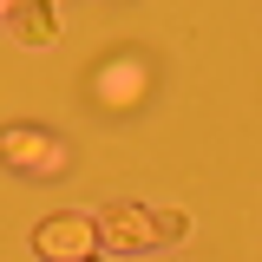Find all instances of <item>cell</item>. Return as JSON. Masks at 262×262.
I'll use <instances>...</instances> for the list:
<instances>
[{
	"label": "cell",
	"instance_id": "1",
	"mask_svg": "<svg viewBox=\"0 0 262 262\" xmlns=\"http://www.w3.org/2000/svg\"><path fill=\"white\" fill-rule=\"evenodd\" d=\"M85 243H92V229L85 223H59V229H39V249L53 256V249H66V256H79L85 262Z\"/></svg>",
	"mask_w": 262,
	"mask_h": 262
}]
</instances>
